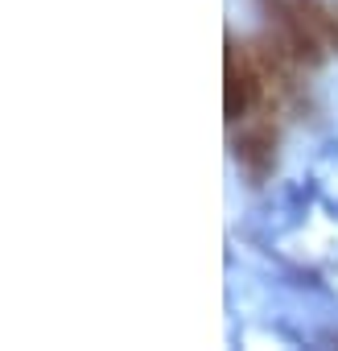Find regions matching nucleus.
Here are the masks:
<instances>
[{
  "instance_id": "1",
  "label": "nucleus",
  "mask_w": 338,
  "mask_h": 351,
  "mask_svg": "<svg viewBox=\"0 0 338 351\" xmlns=\"http://www.w3.org/2000/svg\"><path fill=\"white\" fill-rule=\"evenodd\" d=\"M223 112H227V120H239V116H248V108L256 104V75H252V66H248V58L239 54V46H235V38H227V62H223Z\"/></svg>"
}]
</instances>
